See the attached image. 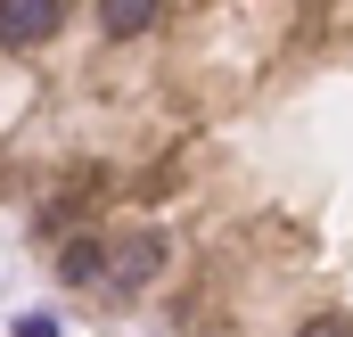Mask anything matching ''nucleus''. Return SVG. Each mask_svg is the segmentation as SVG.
I'll return each mask as SVG.
<instances>
[{"label": "nucleus", "instance_id": "f257e3e1", "mask_svg": "<svg viewBox=\"0 0 353 337\" xmlns=\"http://www.w3.org/2000/svg\"><path fill=\"white\" fill-rule=\"evenodd\" d=\"M50 33H58V0H0V50L50 41Z\"/></svg>", "mask_w": 353, "mask_h": 337}, {"label": "nucleus", "instance_id": "f03ea898", "mask_svg": "<svg viewBox=\"0 0 353 337\" xmlns=\"http://www.w3.org/2000/svg\"><path fill=\"white\" fill-rule=\"evenodd\" d=\"M99 25H107L115 41H132V33L157 25V0H99Z\"/></svg>", "mask_w": 353, "mask_h": 337}, {"label": "nucleus", "instance_id": "7ed1b4c3", "mask_svg": "<svg viewBox=\"0 0 353 337\" xmlns=\"http://www.w3.org/2000/svg\"><path fill=\"white\" fill-rule=\"evenodd\" d=\"M157 263H165V239H132V247H123V263H115V288L157 280Z\"/></svg>", "mask_w": 353, "mask_h": 337}, {"label": "nucleus", "instance_id": "20e7f679", "mask_svg": "<svg viewBox=\"0 0 353 337\" xmlns=\"http://www.w3.org/2000/svg\"><path fill=\"white\" fill-rule=\"evenodd\" d=\"M66 280H99V247H90V239L66 247Z\"/></svg>", "mask_w": 353, "mask_h": 337}, {"label": "nucleus", "instance_id": "39448f33", "mask_svg": "<svg viewBox=\"0 0 353 337\" xmlns=\"http://www.w3.org/2000/svg\"><path fill=\"white\" fill-rule=\"evenodd\" d=\"M17 337H58V321L50 313H17Z\"/></svg>", "mask_w": 353, "mask_h": 337}, {"label": "nucleus", "instance_id": "423d86ee", "mask_svg": "<svg viewBox=\"0 0 353 337\" xmlns=\"http://www.w3.org/2000/svg\"><path fill=\"white\" fill-rule=\"evenodd\" d=\"M304 337H353V329H345V321H312Z\"/></svg>", "mask_w": 353, "mask_h": 337}]
</instances>
